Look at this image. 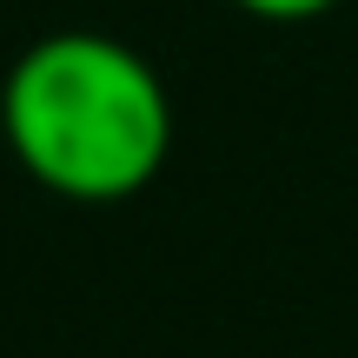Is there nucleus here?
Listing matches in <instances>:
<instances>
[{"label":"nucleus","instance_id":"obj_2","mask_svg":"<svg viewBox=\"0 0 358 358\" xmlns=\"http://www.w3.org/2000/svg\"><path fill=\"white\" fill-rule=\"evenodd\" d=\"M239 13H252V20H319V13H332L338 0H232Z\"/></svg>","mask_w":358,"mask_h":358},{"label":"nucleus","instance_id":"obj_1","mask_svg":"<svg viewBox=\"0 0 358 358\" xmlns=\"http://www.w3.org/2000/svg\"><path fill=\"white\" fill-rule=\"evenodd\" d=\"M0 140L40 192L120 206L153 186L173 153V93L140 47L93 27H60L7 66Z\"/></svg>","mask_w":358,"mask_h":358}]
</instances>
